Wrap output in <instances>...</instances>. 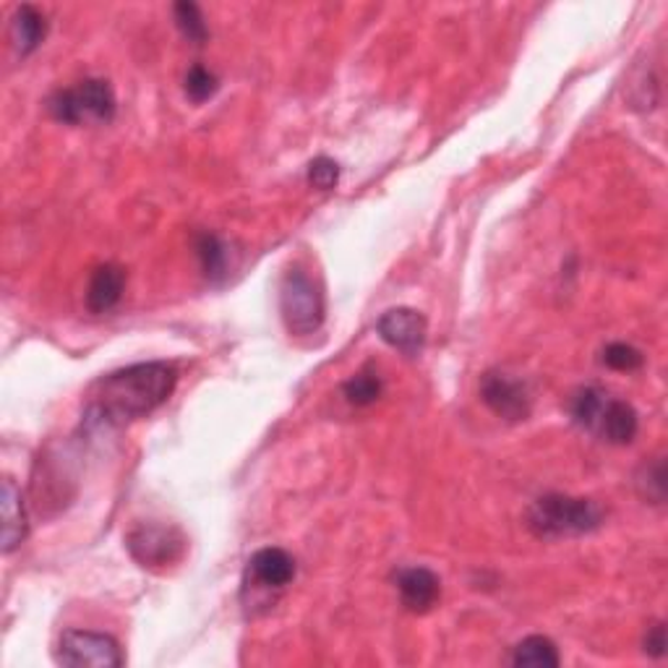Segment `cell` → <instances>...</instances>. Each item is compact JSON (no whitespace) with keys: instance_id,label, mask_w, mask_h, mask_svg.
Here are the masks:
<instances>
[{"instance_id":"3","label":"cell","mask_w":668,"mask_h":668,"mask_svg":"<svg viewBox=\"0 0 668 668\" xmlns=\"http://www.w3.org/2000/svg\"><path fill=\"white\" fill-rule=\"evenodd\" d=\"M572 417L577 426L609 444H630L639 426L637 410L630 402L616 400L595 387H584L575 394Z\"/></svg>"},{"instance_id":"18","label":"cell","mask_w":668,"mask_h":668,"mask_svg":"<svg viewBox=\"0 0 668 668\" xmlns=\"http://www.w3.org/2000/svg\"><path fill=\"white\" fill-rule=\"evenodd\" d=\"M172 13H176V24H178V30L183 32V37L197 42V45H201V42L209 37L204 16H201L197 3H176Z\"/></svg>"},{"instance_id":"13","label":"cell","mask_w":668,"mask_h":668,"mask_svg":"<svg viewBox=\"0 0 668 668\" xmlns=\"http://www.w3.org/2000/svg\"><path fill=\"white\" fill-rule=\"evenodd\" d=\"M45 34H47L45 13L34 9V5H21L11 24V40L13 45H16V51L21 55L34 53L42 45V40H45Z\"/></svg>"},{"instance_id":"8","label":"cell","mask_w":668,"mask_h":668,"mask_svg":"<svg viewBox=\"0 0 668 668\" xmlns=\"http://www.w3.org/2000/svg\"><path fill=\"white\" fill-rule=\"evenodd\" d=\"M186 538L176 527L142 525L129 535V552L142 567H165L180 559Z\"/></svg>"},{"instance_id":"9","label":"cell","mask_w":668,"mask_h":668,"mask_svg":"<svg viewBox=\"0 0 668 668\" xmlns=\"http://www.w3.org/2000/svg\"><path fill=\"white\" fill-rule=\"evenodd\" d=\"M376 332L385 339L389 347L405 353V355H417L421 353L423 343H426L428 324L423 319V313L415 309H392L376 324Z\"/></svg>"},{"instance_id":"15","label":"cell","mask_w":668,"mask_h":668,"mask_svg":"<svg viewBox=\"0 0 668 668\" xmlns=\"http://www.w3.org/2000/svg\"><path fill=\"white\" fill-rule=\"evenodd\" d=\"M512 664L533 666V668H556L561 664V658L552 639L543 637V635H533V637H525L517 647H514Z\"/></svg>"},{"instance_id":"20","label":"cell","mask_w":668,"mask_h":668,"mask_svg":"<svg viewBox=\"0 0 668 668\" xmlns=\"http://www.w3.org/2000/svg\"><path fill=\"white\" fill-rule=\"evenodd\" d=\"M603 364L614 371H637L645 364V355L637 350L635 345L626 343H611L603 350Z\"/></svg>"},{"instance_id":"21","label":"cell","mask_w":668,"mask_h":668,"mask_svg":"<svg viewBox=\"0 0 668 668\" xmlns=\"http://www.w3.org/2000/svg\"><path fill=\"white\" fill-rule=\"evenodd\" d=\"M639 491H643L645 499L656 501V504H664L666 499V465L664 459H656V463L645 465L643 476L637 478Z\"/></svg>"},{"instance_id":"16","label":"cell","mask_w":668,"mask_h":668,"mask_svg":"<svg viewBox=\"0 0 668 668\" xmlns=\"http://www.w3.org/2000/svg\"><path fill=\"white\" fill-rule=\"evenodd\" d=\"M343 392L347 397V402H353V405L358 408H366L379 400L381 392H385V385H381V376L376 374L374 368H364V371L355 374L350 381H345Z\"/></svg>"},{"instance_id":"1","label":"cell","mask_w":668,"mask_h":668,"mask_svg":"<svg viewBox=\"0 0 668 668\" xmlns=\"http://www.w3.org/2000/svg\"><path fill=\"white\" fill-rule=\"evenodd\" d=\"M178 371L167 364H136L104 376L94 385L92 413L108 426L142 417L172 394Z\"/></svg>"},{"instance_id":"4","label":"cell","mask_w":668,"mask_h":668,"mask_svg":"<svg viewBox=\"0 0 668 668\" xmlns=\"http://www.w3.org/2000/svg\"><path fill=\"white\" fill-rule=\"evenodd\" d=\"M280 311L285 326L292 334H313L324 324V292L309 271L296 267L285 275L280 288Z\"/></svg>"},{"instance_id":"14","label":"cell","mask_w":668,"mask_h":668,"mask_svg":"<svg viewBox=\"0 0 668 668\" xmlns=\"http://www.w3.org/2000/svg\"><path fill=\"white\" fill-rule=\"evenodd\" d=\"M26 535V514L21 491L13 480H3V552L11 554Z\"/></svg>"},{"instance_id":"5","label":"cell","mask_w":668,"mask_h":668,"mask_svg":"<svg viewBox=\"0 0 668 668\" xmlns=\"http://www.w3.org/2000/svg\"><path fill=\"white\" fill-rule=\"evenodd\" d=\"M51 113L55 121L68 125L108 123L115 115V94L108 81L87 79L71 89L53 94Z\"/></svg>"},{"instance_id":"12","label":"cell","mask_w":668,"mask_h":668,"mask_svg":"<svg viewBox=\"0 0 668 668\" xmlns=\"http://www.w3.org/2000/svg\"><path fill=\"white\" fill-rule=\"evenodd\" d=\"M125 271L118 264H102L94 269L92 280L87 288V305L92 313H104L115 309L123 298Z\"/></svg>"},{"instance_id":"23","label":"cell","mask_w":668,"mask_h":668,"mask_svg":"<svg viewBox=\"0 0 668 668\" xmlns=\"http://www.w3.org/2000/svg\"><path fill=\"white\" fill-rule=\"evenodd\" d=\"M645 653L653 658H664L666 656V626L664 624H653L645 635Z\"/></svg>"},{"instance_id":"19","label":"cell","mask_w":668,"mask_h":668,"mask_svg":"<svg viewBox=\"0 0 668 668\" xmlns=\"http://www.w3.org/2000/svg\"><path fill=\"white\" fill-rule=\"evenodd\" d=\"M220 84H218V76H214L212 71H207L204 66H193L191 71L186 74V94L188 100L191 102H207L209 97L218 94Z\"/></svg>"},{"instance_id":"6","label":"cell","mask_w":668,"mask_h":668,"mask_svg":"<svg viewBox=\"0 0 668 668\" xmlns=\"http://www.w3.org/2000/svg\"><path fill=\"white\" fill-rule=\"evenodd\" d=\"M58 664L74 668H121L123 653L121 645L110 635L68 630L60 637Z\"/></svg>"},{"instance_id":"17","label":"cell","mask_w":668,"mask_h":668,"mask_svg":"<svg viewBox=\"0 0 668 668\" xmlns=\"http://www.w3.org/2000/svg\"><path fill=\"white\" fill-rule=\"evenodd\" d=\"M197 256L209 280H220L227 269V248L218 235L201 233L197 238Z\"/></svg>"},{"instance_id":"11","label":"cell","mask_w":668,"mask_h":668,"mask_svg":"<svg viewBox=\"0 0 668 668\" xmlns=\"http://www.w3.org/2000/svg\"><path fill=\"white\" fill-rule=\"evenodd\" d=\"M397 590H400L402 605L413 614H426L442 595V582L426 567H410L397 575Z\"/></svg>"},{"instance_id":"7","label":"cell","mask_w":668,"mask_h":668,"mask_svg":"<svg viewBox=\"0 0 668 668\" xmlns=\"http://www.w3.org/2000/svg\"><path fill=\"white\" fill-rule=\"evenodd\" d=\"M480 400L491 408L493 415L510 423L527 421L531 415V392L520 379L504 371H489L480 379Z\"/></svg>"},{"instance_id":"22","label":"cell","mask_w":668,"mask_h":668,"mask_svg":"<svg viewBox=\"0 0 668 668\" xmlns=\"http://www.w3.org/2000/svg\"><path fill=\"white\" fill-rule=\"evenodd\" d=\"M339 180V165L330 157H316L309 165V183L313 188H322V191H330V188L337 186Z\"/></svg>"},{"instance_id":"10","label":"cell","mask_w":668,"mask_h":668,"mask_svg":"<svg viewBox=\"0 0 668 668\" xmlns=\"http://www.w3.org/2000/svg\"><path fill=\"white\" fill-rule=\"evenodd\" d=\"M296 577V559L285 548H261L248 559V580L256 588L282 590Z\"/></svg>"},{"instance_id":"2","label":"cell","mask_w":668,"mask_h":668,"mask_svg":"<svg viewBox=\"0 0 668 668\" xmlns=\"http://www.w3.org/2000/svg\"><path fill=\"white\" fill-rule=\"evenodd\" d=\"M603 510L593 499L564 497V493H548L541 497L527 510V527L538 538H572V535L593 533L601 527Z\"/></svg>"}]
</instances>
